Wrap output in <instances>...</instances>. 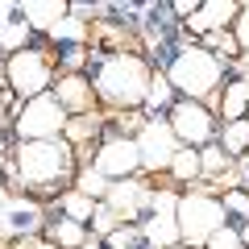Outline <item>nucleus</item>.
Listing matches in <instances>:
<instances>
[{
    "mask_svg": "<svg viewBox=\"0 0 249 249\" xmlns=\"http://www.w3.org/2000/svg\"><path fill=\"white\" fill-rule=\"evenodd\" d=\"M204 249H245V241H241V232L237 229H232V224H224V229L220 232H216V237L212 241H208V245Z\"/></svg>",
    "mask_w": 249,
    "mask_h": 249,
    "instance_id": "29",
    "label": "nucleus"
},
{
    "mask_svg": "<svg viewBox=\"0 0 249 249\" xmlns=\"http://www.w3.org/2000/svg\"><path fill=\"white\" fill-rule=\"evenodd\" d=\"M237 13H241V4H232V0H208V4H199L196 9V17L187 21V29L191 34H220V29H229L232 21H237Z\"/></svg>",
    "mask_w": 249,
    "mask_h": 249,
    "instance_id": "14",
    "label": "nucleus"
},
{
    "mask_svg": "<svg viewBox=\"0 0 249 249\" xmlns=\"http://www.w3.org/2000/svg\"><path fill=\"white\" fill-rule=\"evenodd\" d=\"M13 17H17V4H4V0H0V34H4V25H9Z\"/></svg>",
    "mask_w": 249,
    "mask_h": 249,
    "instance_id": "33",
    "label": "nucleus"
},
{
    "mask_svg": "<svg viewBox=\"0 0 249 249\" xmlns=\"http://www.w3.org/2000/svg\"><path fill=\"white\" fill-rule=\"evenodd\" d=\"M50 37L54 42H71V46H83L91 37V29H88V21H79V17H71V13H67V17L58 21V25L50 29Z\"/></svg>",
    "mask_w": 249,
    "mask_h": 249,
    "instance_id": "21",
    "label": "nucleus"
},
{
    "mask_svg": "<svg viewBox=\"0 0 249 249\" xmlns=\"http://www.w3.org/2000/svg\"><path fill=\"white\" fill-rule=\"evenodd\" d=\"M4 79H9V88L17 91L21 100H37L50 91L54 83V67H50V54L34 50V46H25V50L9 54V62H4Z\"/></svg>",
    "mask_w": 249,
    "mask_h": 249,
    "instance_id": "5",
    "label": "nucleus"
},
{
    "mask_svg": "<svg viewBox=\"0 0 249 249\" xmlns=\"http://www.w3.org/2000/svg\"><path fill=\"white\" fill-rule=\"evenodd\" d=\"M116 224H121V220H116V216L108 212V204H96V216H91V229H96V232H104V237H108V232H112Z\"/></svg>",
    "mask_w": 249,
    "mask_h": 249,
    "instance_id": "31",
    "label": "nucleus"
},
{
    "mask_svg": "<svg viewBox=\"0 0 249 249\" xmlns=\"http://www.w3.org/2000/svg\"><path fill=\"white\" fill-rule=\"evenodd\" d=\"M137 154H142V170H170L178 154V137L166 124V116H150V121L137 129Z\"/></svg>",
    "mask_w": 249,
    "mask_h": 249,
    "instance_id": "8",
    "label": "nucleus"
},
{
    "mask_svg": "<svg viewBox=\"0 0 249 249\" xmlns=\"http://www.w3.org/2000/svg\"><path fill=\"white\" fill-rule=\"evenodd\" d=\"M46 241L50 245H58V249H83L88 245V224H75V220H54L50 229H46Z\"/></svg>",
    "mask_w": 249,
    "mask_h": 249,
    "instance_id": "17",
    "label": "nucleus"
},
{
    "mask_svg": "<svg viewBox=\"0 0 249 249\" xmlns=\"http://www.w3.org/2000/svg\"><path fill=\"white\" fill-rule=\"evenodd\" d=\"M175 249H187V245H175Z\"/></svg>",
    "mask_w": 249,
    "mask_h": 249,
    "instance_id": "39",
    "label": "nucleus"
},
{
    "mask_svg": "<svg viewBox=\"0 0 249 249\" xmlns=\"http://www.w3.org/2000/svg\"><path fill=\"white\" fill-rule=\"evenodd\" d=\"M220 208H224V216H237L241 224H249V187H229Z\"/></svg>",
    "mask_w": 249,
    "mask_h": 249,
    "instance_id": "25",
    "label": "nucleus"
},
{
    "mask_svg": "<svg viewBox=\"0 0 249 249\" xmlns=\"http://www.w3.org/2000/svg\"><path fill=\"white\" fill-rule=\"evenodd\" d=\"M170 104H175V88H170V79H166V75H154V79H150V91H145V104H142V108H150V112L158 116L162 108H170Z\"/></svg>",
    "mask_w": 249,
    "mask_h": 249,
    "instance_id": "22",
    "label": "nucleus"
},
{
    "mask_svg": "<svg viewBox=\"0 0 249 249\" xmlns=\"http://www.w3.org/2000/svg\"><path fill=\"white\" fill-rule=\"evenodd\" d=\"M100 129H104V124H100L96 116L88 112V116H75V121H67V133H62V137L75 145V142H88V137H96Z\"/></svg>",
    "mask_w": 249,
    "mask_h": 249,
    "instance_id": "28",
    "label": "nucleus"
},
{
    "mask_svg": "<svg viewBox=\"0 0 249 249\" xmlns=\"http://www.w3.org/2000/svg\"><path fill=\"white\" fill-rule=\"evenodd\" d=\"M154 71L145 67L142 54H112L96 67V96L112 108H124V112H137L145 104V91H150Z\"/></svg>",
    "mask_w": 249,
    "mask_h": 249,
    "instance_id": "1",
    "label": "nucleus"
},
{
    "mask_svg": "<svg viewBox=\"0 0 249 249\" xmlns=\"http://www.w3.org/2000/svg\"><path fill=\"white\" fill-rule=\"evenodd\" d=\"M232 37H237V46L249 54V4H241L237 21H232Z\"/></svg>",
    "mask_w": 249,
    "mask_h": 249,
    "instance_id": "30",
    "label": "nucleus"
},
{
    "mask_svg": "<svg viewBox=\"0 0 249 249\" xmlns=\"http://www.w3.org/2000/svg\"><path fill=\"white\" fill-rule=\"evenodd\" d=\"M91 13H100L96 4H83V0H79V4H71V17H79V21H88Z\"/></svg>",
    "mask_w": 249,
    "mask_h": 249,
    "instance_id": "32",
    "label": "nucleus"
},
{
    "mask_svg": "<svg viewBox=\"0 0 249 249\" xmlns=\"http://www.w3.org/2000/svg\"><path fill=\"white\" fill-rule=\"evenodd\" d=\"M224 224H229V216H224V208H220L216 196H208V191H187V196H178V245L204 249Z\"/></svg>",
    "mask_w": 249,
    "mask_h": 249,
    "instance_id": "4",
    "label": "nucleus"
},
{
    "mask_svg": "<svg viewBox=\"0 0 249 249\" xmlns=\"http://www.w3.org/2000/svg\"><path fill=\"white\" fill-rule=\"evenodd\" d=\"M83 249H100V245H96V241H91V245H83Z\"/></svg>",
    "mask_w": 249,
    "mask_h": 249,
    "instance_id": "37",
    "label": "nucleus"
},
{
    "mask_svg": "<svg viewBox=\"0 0 249 249\" xmlns=\"http://www.w3.org/2000/svg\"><path fill=\"white\" fill-rule=\"evenodd\" d=\"M67 121H71V116L62 112V104L50 96V91H46V96L25 100V104H21V112H17V121H13V129H17L21 142H54V137L67 133Z\"/></svg>",
    "mask_w": 249,
    "mask_h": 249,
    "instance_id": "6",
    "label": "nucleus"
},
{
    "mask_svg": "<svg viewBox=\"0 0 249 249\" xmlns=\"http://www.w3.org/2000/svg\"><path fill=\"white\" fill-rule=\"evenodd\" d=\"M170 175H175L178 183H196V178H204V170H199V150H191V145H178L175 162H170Z\"/></svg>",
    "mask_w": 249,
    "mask_h": 249,
    "instance_id": "19",
    "label": "nucleus"
},
{
    "mask_svg": "<svg viewBox=\"0 0 249 249\" xmlns=\"http://www.w3.org/2000/svg\"><path fill=\"white\" fill-rule=\"evenodd\" d=\"M75 166V154L67 137H54V142H21L17 154H13V175L21 178L34 191H46V187L62 183Z\"/></svg>",
    "mask_w": 249,
    "mask_h": 249,
    "instance_id": "2",
    "label": "nucleus"
},
{
    "mask_svg": "<svg viewBox=\"0 0 249 249\" xmlns=\"http://www.w3.org/2000/svg\"><path fill=\"white\" fill-rule=\"evenodd\" d=\"M142 237L154 249H175L178 245V196L175 191H154L150 212L142 220Z\"/></svg>",
    "mask_w": 249,
    "mask_h": 249,
    "instance_id": "9",
    "label": "nucleus"
},
{
    "mask_svg": "<svg viewBox=\"0 0 249 249\" xmlns=\"http://www.w3.org/2000/svg\"><path fill=\"white\" fill-rule=\"evenodd\" d=\"M37 224H42V208L34 199L9 196V204L0 212V237H25V232H37Z\"/></svg>",
    "mask_w": 249,
    "mask_h": 249,
    "instance_id": "13",
    "label": "nucleus"
},
{
    "mask_svg": "<svg viewBox=\"0 0 249 249\" xmlns=\"http://www.w3.org/2000/svg\"><path fill=\"white\" fill-rule=\"evenodd\" d=\"M232 166V158H229V154H224L220 150V145H204V150H199V170H204V175L208 178H212V175H224V170H229Z\"/></svg>",
    "mask_w": 249,
    "mask_h": 249,
    "instance_id": "27",
    "label": "nucleus"
},
{
    "mask_svg": "<svg viewBox=\"0 0 249 249\" xmlns=\"http://www.w3.org/2000/svg\"><path fill=\"white\" fill-rule=\"evenodd\" d=\"M166 124L175 129L178 145H191V150H204L216 142V116L199 100H175L166 112Z\"/></svg>",
    "mask_w": 249,
    "mask_h": 249,
    "instance_id": "7",
    "label": "nucleus"
},
{
    "mask_svg": "<svg viewBox=\"0 0 249 249\" xmlns=\"http://www.w3.org/2000/svg\"><path fill=\"white\" fill-rule=\"evenodd\" d=\"M216 145H220L229 158H241V154H249V121H232L220 129V137H216Z\"/></svg>",
    "mask_w": 249,
    "mask_h": 249,
    "instance_id": "18",
    "label": "nucleus"
},
{
    "mask_svg": "<svg viewBox=\"0 0 249 249\" xmlns=\"http://www.w3.org/2000/svg\"><path fill=\"white\" fill-rule=\"evenodd\" d=\"M34 249H58V245H50V241H37V245Z\"/></svg>",
    "mask_w": 249,
    "mask_h": 249,
    "instance_id": "36",
    "label": "nucleus"
},
{
    "mask_svg": "<svg viewBox=\"0 0 249 249\" xmlns=\"http://www.w3.org/2000/svg\"><path fill=\"white\" fill-rule=\"evenodd\" d=\"M108 187H112V183H108V178L100 175L96 166H83V170H79V178H75V191H79V196H88L91 204H104Z\"/></svg>",
    "mask_w": 249,
    "mask_h": 249,
    "instance_id": "20",
    "label": "nucleus"
},
{
    "mask_svg": "<svg viewBox=\"0 0 249 249\" xmlns=\"http://www.w3.org/2000/svg\"><path fill=\"white\" fill-rule=\"evenodd\" d=\"M237 232H241V241H245V249H249V224H241Z\"/></svg>",
    "mask_w": 249,
    "mask_h": 249,
    "instance_id": "34",
    "label": "nucleus"
},
{
    "mask_svg": "<svg viewBox=\"0 0 249 249\" xmlns=\"http://www.w3.org/2000/svg\"><path fill=\"white\" fill-rule=\"evenodd\" d=\"M150 199H154V187L150 183H142V178H121V183L108 187L104 204H108V212H112L116 220L133 224L142 212H150Z\"/></svg>",
    "mask_w": 249,
    "mask_h": 249,
    "instance_id": "11",
    "label": "nucleus"
},
{
    "mask_svg": "<svg viewBox=\"0 0 249 249\" xmlns=\"http://www.w3.org/2000/svg\"><path fill=\"white\" fill-rule=\"evenodd\" d=\"M245 121H249V112H245Z\"/></svg>",
    "mask_w": 249,
    "mask_h": 249,
    "instance_id": "41",
    "label": "nucleus"
},
{
    "mask_svg": "<svg viewBox=\"0 0 249 249\" xmlns=\"http://www.w3.org/2000/svg\"><path fill=\"white\" fill-rule=\"evenodd\" d=\"M62 216L75 220V224H88L91 216H96V204H91L88 196H79V191H67V196H62Z\"/></svg>",
    "mask_w": 249,
    "mask_h": 249,
    "instance_id": "24",
    "label": "nucleus"
},
{
    "mask_svg": "<svg viewBox=\"0 0 249 249\" xmlns=\"http://www.w3.org/2000/svg\"><path fill=\"white\" fill-rule=\"evenodd\" d=\"M249 112V79H232L229 88L220 91V121L232 124V121H245Z\"/></svg>",
    "mask_w": 249,
    "mask_h": 249,
    "instance_id": "16",
    "label": "nucleus"
},
{
    "mask_svg": "<svg viewBox=\"0 0 249 249\" xmlns=\"http://www.w3.org/2000/svg\"><path fill=\"white\" fill-rule=\"evenodd\" d=\"M29 34L34 29L25 25L21 17H13L9 25H4V34H0V50H9V54H17V50H25V42H29Z\"/></svg>",
    "mask_w": 249,
    "mask_h": 249,
    "instance_id": "26",
    "label": "nucleus"
},
{
    "mask_svg": "<svg viewBox=\"0 0 249 249\" xmlns=\"http://www.w3.org/2000/svg\"><path fill=\"white\" fill-rule=\"evenodd\" d=\"M145 237H142V224H124V229H112L104 241H100V249H142Z\"/></svg>",
    "mask_w": 249,
    "mask_h": 249,
    "instance_id": "23",
    "label": "nucleus"
},
{
    "mask_svg": "<svg viewBox=\"0 0 249 249\" xmlns=\"http://www.w3.org/2000/svg\"><path fill=\"white\" fill-rule=\"evenodd\" d=\"M4 204H9V191H4V187H0V212H4Z\"/></svg>",
    "mask_w": 249,
    "mask_h": 249,
    "instance_id": "35",
    "label": "nucleus"
},
{
    "mask_svg": "<svg viewBox=\"0 0 249 249\" xmlns=\"http://www.w3.org/2000/svg\"><path fill=\"white\" fill-rule=\"evenodd\" d=\"M67 13H71V4H62V0H29V4H17V17L25 21L29 29H46V34H50Z\"/></svg>",
    "mask_w": 249,
    "mask_h": 249,
    "instance_id": "15",
    "label": "nucleus"
},
{
    "mask_svg": "<svg viewBox=\"0 0 249 249\" xmlns=\"http://www.w3.org/2000/svg\"><path fill=\"white\" fill-rule=\"evenodd\" d=\"M220 58H216L212 50H204V46H183V50L170 58L166 67V79L175 91H183V100H199V104H208V100L216 96V88H220Z\"/></svg>",
    "mask_w": 249,
    "mask_h": 249,
    "instance_id": "3",
    "label": "nucleus"
},
{
    "mask_svg": "<svg viewBox=\"0 0 249 249\" xmlns=\"http://www.w3.org/2000/svg\"><path fill=\"white\" fill-rule=\"evenodd\" d=\"M142 249H154V245H142Z\"/></svg>",
    "mask_w": 249,
    "mask_h": 249,
    "instance_id": "40",
    "label": "nucleus"
},
{
    "mask_svg": "<svg viewBox=\"0 0 249 249\" xmlns=\"http://www.w3.org/2000/svg\"><path fill=\"white\" fill-rule=\"evenodd\" d=\"M54 100L62 104V112L67 116H88L91 112V104H96V91H91V79L88 75H62L58 83H54V91H50Z\"/></svg>",
    "mask_w": 249,
    "mask_h": 249,
    "instance_id": "12",
    "label": "nucleus"
},
{
    "mask_svg": "<svg viewBox=\"0 0 249 249\" xmlns=\"http://www.w3.org/2000/svg\"><path fill=\"white\" fill-rule=\"evenodd\" d=\"M91 166H96L100 175L108 178V183L137 178V170H142V154H137V142H133V137H124V133H121V137H108V142L96 150Z\"/></svg>",
    "mask_w": 249,
    "mask_h": 249,
    "instance_id": "10",
    "label": "nucleus"
},
{
    "mask_svg": "<svg viewBox=\"0 0 249 249\" xmlns=\"http://www.w3.org/2000/svg\"><path fill=\"white\" fill-rule=\"evenodd\" d=\"M4 241H9V237H0V249H4Z\"/></svg>",
    "mask_w": 249,
    "mask_h": 249,
    "instance_id": "38",
    "label": "nucleus"
}]
</instances>
